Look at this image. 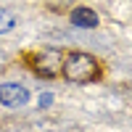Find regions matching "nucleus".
Segmentation results:
<instances>
[{
	"label": "nucleus",
	"mask_w": 132,
	"mask_h": 132,
	"mask_svg": "<svg viewBox=\"0 0 132 132\" xmlns=\"http://www.w3.org/2000/svg\"><path fill=\"white\" fill-rule=\"evenodd\" d=\"M71 24H77V27H98V13L93 8H74L71 11Z\"/></svg>",
	"instance_id": "nucleus-4"
},
{
	"label": "nucleus",
	"mask_w": 132,
	"mask_h": 132,
	"mask_svg": "<svg viewBox=\"0 0 132 132\" xmlns=\"http://www.w3.org/2000/svg\"><path fill=\"white\" fill-rule=\"evenodd\" d=\"M13 13H8V11H0V32H11L13 29Z\"/></svg>",
	"instance_id": "nucleus-5"
},
{
	"label": "nucleus",
	"mask_w": 132,
	"mask_h": 132,
	"mask_svg": "<svg viewBox=\"0 0 132 132\" xmlns=\"http://www.w3.org/2000/svg\"><path fill=\"white\" fill-rule=\"evenodd\" d=\"M27 63L32 66V71H35V74H40V77H53V74L61 71L63 56H61L58 50H37V53H32V56L27 58Z\"/></svg>",
	"instance_id": "nucleus-2"
},
{
	"label": "nucleus",
	"mask_w": 132,
	"mask_h": 132,
	"mask_svg": "<svg viewBox=\"0 0 132 132\" xmlns=\"http://www.w3.org/2000/svg\"><path fill=\"white\" fill-rule=\"evenodd\" d=\"M61 74L69 82H93V79H98V74H101V66H98V61L93 56H87V53H69V56L63 58Z\"/></svg>",
	"instance_id": "nucleus-1"
},
{
	"label": "nucleus",
	"mask_w": 132,
	"mask_h": 132,
	"mask_svg": "<svg viewBox=\"0 0 132 132\" xmlns=\"http://www.w3.org/2000/svg\"><path fill=\"white\" fill-rule=\"evenodd\" d=\"M29 101V90L24 85H16V82H5L0 85V106H8V108H19Z\"/></svg>",
	"instance_id": "nucleus-3"
}]
</instances>
